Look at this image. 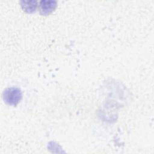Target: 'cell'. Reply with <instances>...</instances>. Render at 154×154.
<instances>
[{
    "instance_id": "obj_1",
    "label": "cell",
    "mask_w": 154,
    "mask_h": 154,
    "mask_svg": "<svg viewBox=\"0 0 154 154\" xmlns=\"http://www.w3.org/2000/svg\"><path fill=\"white\" fill-rule=\"evenodd\" d=\"M3 100L9 105L16 106L21 100L22 93L17 87H10L5 89L3 92Z\"/></svg>"
},
{
    "instance_id": "obj_2",
    "label": "cell",
    "mask_w": 154,
    "mask_h": 154,
    "mask_svg": "<svg viewBox=\"0 0 154 154\" xmlns=\"http://www.w3.org/2000/svg\"><path fill=\"white\" fill-rule=\"evenodd\" d=\"M57 2L54 1L43 0L38 5V10L42 15L46 16L51 14L57 7Z\"/></svg>"
},
{
    "instance_id": "obj_3",
    "label": "cell",
    "mask_w": 154,
    "mask_h": 154,
    "mask_svg": "<svg viewBox=\"0 0 154 154\" xmlns=\"http://www.w3.org/2000/svg\"><path fill=\"white\" fill-rule=\"evenodd\" d=\"M20 5L22 10L28 13L34 12L38 5L37 1H22Z\"/></svg>"
}]
</instances>
